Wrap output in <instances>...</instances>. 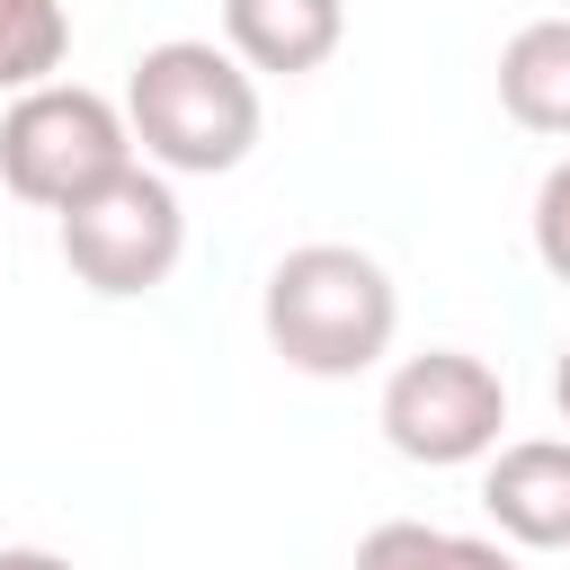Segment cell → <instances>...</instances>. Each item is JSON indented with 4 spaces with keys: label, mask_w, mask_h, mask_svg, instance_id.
Returning <instances> with one entry per match:
<instances>
[{
    "label": "cell",
    "mask_w": 570,
    "mask_h": 570,
    "mask_svg": "<svg viewBox=\"0 0 570 570\" xmlns=\"http://www.w3.org/2000/svg\"><path fill=\"white\" fill-rule=\"evenodd\" d=\"M499 107L525 134L570 142V18H525L499 45Z\"/></svg>",
    "instance_id": "8"
},
{
    "label": "cell",
    "mask_w": 570,
    "mask_h": 570,
    "mask_svg": "<svg viewBox=\"0 0 570 570\" xmlns=\"http://www.w3.org/2000/svg\"><path fill=\"white\" fill-rule=\"evenodd\" d=\"M0 570H80V561H71V552H45V543H9Z\"/></svg>",
    "instance_id": "12"
},
{
    "label": "cell",
    "mask_w": 570,
    "mask_h": 570,
    "mask_svg": "<svg viewBox=\"0 0 570 570\" xmlns=\"http://www.w3.org/2000/svg\"><path fill=\"white\" fill-rule=\"evenodd\" d=\"M552 401H561V419H570V338H561V365H552Z\"/></svg>",
    "instance_id": "13"
},
{
    "label": "cell",
    "mask_w": 570,
    "mask_h": 570,
    "mask_svg": "<svg viewBox=\"0 0 570 570\" xmlns=\"http://www.w3.org/2000/svg\"><path fill=\"white\" fill-rule=\"evenodd\" d=\"M62 258L107 303H134V294L169 285V267L187 258V205H178V187L160 169H142V160L116 169L98 196H80L62 214Z\"/></svg>",
    "instance_id": "4"
},
{
    "label": "cell",
    "mask_w": 570,
    "mask_h": 570,
    "mask_svg": "<svg viewBox=\"0 0 570 570\" xmlns=\"http://www.w3.org/2000/svg\"><path fill=\"white\" fill-rule=\"evenodd\" d=\"M338 36H347V0H223V53L249 80L258 71L303 80L338 53Z\"/></svg>",
    "instance_id": "7"
},
{
    "label": "cell",
    "mask_w": 570,
    "mask_h": 570,
    "mask_svg": "<svg viewBox=\"0 0 570 570\" xmlns=\"http://www.w3.org/2000/svg\"><path fill=\"white\" fill-rule=\"evenodd\" d=\"M116 169H134V134H125L116 98H98L80 80H45V89L9 98V116H0V187L18 205L71 214Z\"/></svg>",
    "instance_id": "3"
},
{
    "label": "cell",
    "mask_w": 570,
    "mask_h": 570,
    "mask_svg": "<svg viewBox=\"0 0 570 570\" xmlns=\"http://www.w3.org/2000/svg\"><path fill=\"white\" fill-rule=\"evenodd\" d=\"M534 258L552 285H570V160H552L534 187Z\"/></svg>",
    "instance_id": "11"
},
{
    "label": "cell",
    "mask_w": 570,
    "mask_h": 570,
    "mask_svg": "<svg viewBox=\"0 0 570 570\" xmlns=\"http://www.w3.org/2000/svg\"><path fill=\"white\" fill-rule=\"evenodd\" d=\"M258 321H267V347L312 374V383H347V374H374L392 356V330H401V285L383 276L374 249L356 240H303L267 267V294H258Z\"/></svg>",
    "instance_id": "1"
},
{
    "label": "cell",
    "mask_w": 570,
    "mask_h": 570,
    "mask_svg": "<svg viewBox=\"0 0 570 570\" xmlns=\"http://www.w3.org/2000/svg\"><path fill=\"white\" fill-rule=\"evenodd\" d=\"M125 134L160 178H223L258 142V80L205 36L142 45L125 80Z\"/></svg>",
    "instance_id": "2"
},
{
    "label": "cell",
    "mask_w": 570,
    "mask_h": 570,
    "mask_svg": "<svg viewBox=\"0 0 570 570\" xmlns=\"http://www.w3.org/2000/svg\"><path fill=\"white\" fill-rule=\"evenodd\" d=\"M356 570H517V552L490 543V534H445V525L392 517L356 543Z\"/></svg>",
    "instance_id": "9"
},
{
    "label": "cell",
    "mask_w": 570,
    "mask_h": 570,
    "mask_svg": "<svg viewBox=\"0 0 570 570\" xmlns=\"http://www.w3.org/2000/svg\"><path fill=\"white\" fill-rule=\"evenodd\" d=\"M481 508L525 552H570V436H517L481 472Z\"/></svg>",
    "instance_id": "6"
},
{
    "label": "cell",
    "mask_w": 570,
    "mask_h": 570,
    "mask_svg": "<svg viewBox=\"0 0 570 570\" xmlns=\"http://www.w3.org/2000/svg\"><path fill=\"white\" fill-rule=\"evenodd\" d=\"M499 428H508V383L463 347H428L383 374V436L401 463H428V472L490 463Z\"/></svg>",
    "instance_id": "5"
},
{
    "label": "cell",
    "mask_w": 570,
    "mask_h": 570,
    "mask_svg": "<svg viewBox=\"0 0 570 570\" xmlns=\"http://www.w3.org/2000/svg\"><path fill=\"white\" fill-rule=\"evenodd\" d=\"M62 53H71L62 0H0V89H9V98L45 89V80L62 71Z\"/></svg>",
    "instance_id": "10"
}]
</instances>
